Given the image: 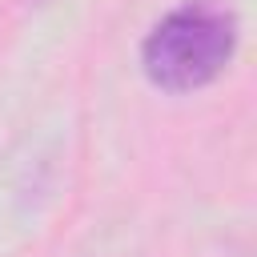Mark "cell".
I'll return each instance as SVG.
<instances>
[{"mask_svg":"<svg viewBox=\"0 0 257 257\" xmlns=\"http://www.w3.org/2000/svg\"><path fill=\"white\" fill-rule=\"evenodd\" d=\"M237 12L225 0H185L165 12L141 44V68L161 92H197L213 84L237 52Z\"/></svg>","mask_w":257,"mask_h":257,"instance_id":"6da1fadb","label":"cell"}]
</instances>
